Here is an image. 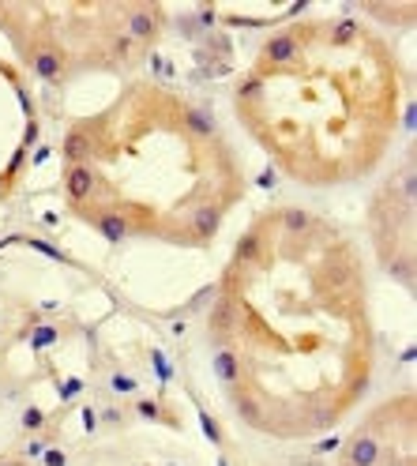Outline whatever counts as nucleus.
<instances>
[{
	"label": "nucleus",
	"instance_id": "nucleus-1",
	"mask_svg": "<svg viewBox=\"0 0 417 466\" xmlns=\"http://www.w3.org/2000/svg\"><path fill=\"white\" fill-rule=\"evenodd\" d=\"M211 339L229 403L256 432H331L368 395L376 365L357 241L304 207L263 211L226 263Z\"/></svg>",
	"mask_w": 417,
	"mask_h": 466
},
{
	"label": "nucleus",
	"instance_id": "nucleus-2",
	"mask_svg": "<svg viewBox=\"0 0 417 466\" xmlns=\"http://www.w3.org/2000/svg\"><path fill=\"white\" fill-rule=\"evenodd\" d=\"M406 83L383 34L350 15L301 19L263 42L234 109L286 177L335 188L368 177L398 132Z\"/></svg>",
	"mask_w": 417,
	"mask_h": 466
},
{
	"label": "nucleus",
	"instance_id": "nucleus-3",
	"mask_svg": "<svg viewBox=\"0 0 417 466\" xmlns=\"http://www.w3.org/2000/svg\"><path fill=\"white\" fill-rule=\"evenodd\" d=\"M64 192L106 237L203 245L245 196V170L192 98L132 83L64 135Z\"/></svg>",
	"mask_w": 417,
	"mask_h": 466
},
{
	"label": "nucleus",
	"instance_id": "nucleus-4",
	"mask_svg": "<svg viewBox=\"0 0 417 466\" xmlns=\"http://www.w3.org/2000/svg\"><path fill=\"white\" fill-rule=\"evenodd\" d=\"M339 466H417L414 463V395L387 399L346 440Z\"/></svg>",
	"mask_w": 417,
	"mask_h": 466
}]
</instances>
